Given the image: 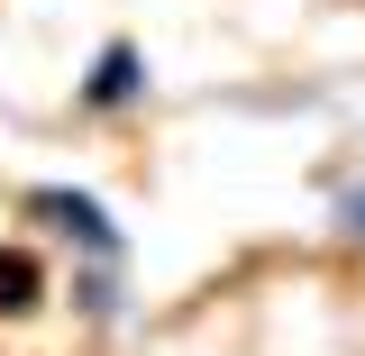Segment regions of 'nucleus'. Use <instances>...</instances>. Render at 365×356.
<instances>
[{
    "instance_id": "nucleus-1",
    "label": "nucleus",
    "mask_w": 365,
    "mask_h": 356,
    "mask_svg": "<svg viewBox=\"0 0 365 356\" xmlns=\"http://www.w3.org/2000/svg\"><path fill=\"white\" fill-rule=\"evenodd\" d=\"M28 220L55 228L83 265H128V228L101 210V192H83V183H37L28 192Z\"/></svg>"
},
{
    "instance_id": "nucleus-2",
    "label": "nucleus",
    "mask_w": 365,
    "mask_h": 356,
    "mask_svg": "<svg viewBox=\"0 0 365 356\" xmlns=\"http://www.w3.org/2000/svg\"><path fill=\"white\" fill-rule=\"evenodd\" d=\"M146 91H155L146 46L137 37H101V55L83 64V83H73V110L83 119H128V110H146Z\"/></svg>"
},
{
    "instance_id": "nucleus-3",
    "label": "nucleus",
    "mask_w": 365,
    "mask_h": 356,
    "mask_svg": "<svg viewBox=\"0 0 365 356\" xmlns=\"http://www.w3.org/2000/svg\"><path fill=\"white\" fill-rule=\"evenodd\" d=\"M46 302H55V274H46V256L28 247V238H9V247H0V320H37Z\"/></svg>"
},
{
    "instance_id": "nucleus-4",
    "label": "nucleus",
    "mask_w": 365,
    "mask_h": 356,
    "mask_svg": "<svg viewBox=\"0 0 365 356\" xmlns=\"http://www.w3.org/2000/svg\"><path fill=\"white\" fill-rule=\"evenodd\" d=\"M119 274H128V265H83V274H73V302H83L91 320H119Z\"/></svg>"
},
{
    "instance_id": "nucleus-5",
    "label": "nucleus",
    "mask_w": 365,
    "mask_h": 356,
    "mask_svg": "<svg viewBox=\"0 0 365 356\" xmlns=\"http://www.w3.org/2000/svg\"><path fill=\"white\" fill-rule=\"evenodd\" d=\"M329 220H338V238H347V247H365V174H356V183H338Z\"/></svg>"
}]
</instances>
